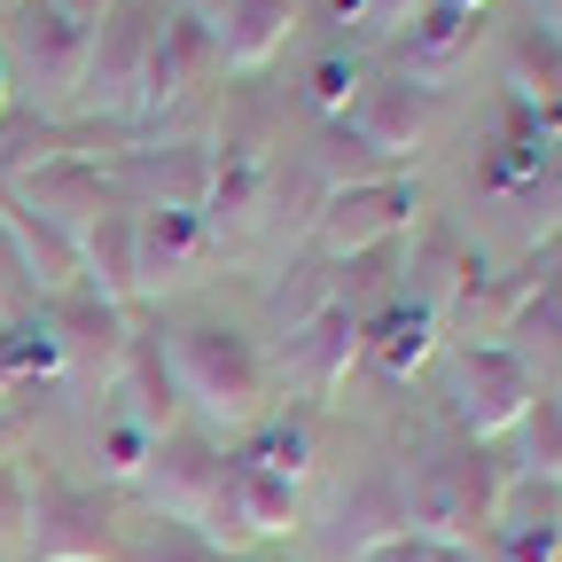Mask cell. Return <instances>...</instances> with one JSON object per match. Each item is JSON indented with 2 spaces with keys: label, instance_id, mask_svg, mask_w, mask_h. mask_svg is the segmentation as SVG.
Wrapping results in <instances>:
<instances>
[{
  "label": "cell",
  "instance_id": "obj_7",
  "mask_svg": "<svg viewBox=\"0 0 562 562\" xmlns=\"http://www.w3.org/2000/svg\"><path fill=\"white\" fill-rule=\"evenodd\" d=\"M24 203H40L47 220H94V211H102V180L87 165L47 157L40 172H24Z\"/></svg>",
  "mask_w": 562,
  "mask_h": 562
},
{
  "label": "cell",
  "instance_id": "obj_1",
  "mask_svg": "<svg viewBox=\"0 0 562 562\" xmlns=\"http://www.w3.org/2000/svg\"><path fill=\"white\" fill-rule=\"evenodd\" d=\"M180 368H188V383H195V398L211 414L243 422L258 406V360H250V344L227 336V328H188L180 336Z\"/></svg>",
  "mask_w": 562,
  "mask_h": 562
},
{
  "label": "cell",
  "instance_id": "obj_13",
  "mask_svg": "<svg viewBox=\"0 0 562 562\" xmlns=\"http://www.w3.org/2000/svg\"><path fill=\"white\" fill-rule=\"evenodd\" d=\"M94 266H110V273H102L110 290H125V281H133V227L110 220V211H102V235H94Z\"/></svg>",
  "mask_w": 562,
  "mask_h": 562
},
{
  "label": "cell",
  "instance_id": "obj_10",
  "mask_svg": "<svg viewBox=\"0 0 562 562\" xmlns=\"http://www.w3.org/2000/svg\"><path fill=\"white\" fill-rule=\"evenodd\" d=\"M290 9H297V0H227V55L258 63L281 32H290Z\"/></svg>",
  "mask_w": 562,
  "mask_h": 562
},
{
  "label": "cell",
  "instance_id": "obj_12",
  "mask_svg": "<svg viewBox=\"0 0 562 562\" xmlns=\"http://www.w3.org/2000/svg\"><path fill=\"white\" fill-rule=\"evenodd\" d=\"M360 562H476V554L453 547V539H430V531H406V539H391V547H375Z\"/></svg>",
  "mask_w": 562,
  "mask_h": 562
},
{
  "label": "cell",
  "instance_id": "obj_3",
  "mask_svg": "<svg viewBox=\"0 0 562 562\" xmlns=\"http://www.w3.org/2000/svg\"><path fill=\"white\" fill-rule=\"evenodd\" d=\"M391 539H406V501H398V484L391 476H360V492L344 501V516H336V562H360V554H375V547H391Z\"/></svg>",
  "mask_w": 562,
  "mask_h": 562
},
{
  "label": "cell",
  "instance_id": "obj_9",
  "mask_svg": "<svg viewBox=\"0 0 562 562\" xmlns=\"http://www.w3.org/2000/svg\"><path fill=\"white\" fill-rule=\"evenodd\" d=\"M149 47H157V40H149V24H140V9L110 16V24H102V40L87 47V55H94V63H87V70H94V87H102V94H125V79H133V63L149 55Z\"/></svg>",
  "mask_w": 562,
  "mask_h": 562
},
{
  "label": "cell",
  "instance_id": "obj_17",
  "mask_svg": "<svg viewBox=\"0 0 562 562\" xmlns=\"http://www.w3.org/2000/svg\"><path fill=\"white\" fill-rule=\"evenodd\" d=\"M9 446H16V430H9V422H0V469H9Z\"/></svg>",
  "mask_w": 562,
  "mask_h": 562
},
{
  "label": "cell",
  "instance_id": "obj_5",
  "mask_svg": "<svg viewBox=\"0 0 562 562\" xmlns=\"http://www.w3.org/2000/svg\"><path fill=\"white\" fill-rule=\"evenodd\" d=\"M40 554L47 562H102V524L79 492L40 484Z\"/></svg>",
  "mask_w": 562,
  "mask_h": 562
},
{
  "label": "cell",
  "instance_id": "obj_2",
  "mask_svg": "<svg viewBox=\"0 0 562 562\" xmlns=\"http://www.w3.org/2000/svg\"><path fill=\"white\" fill-rule=\"evenodd\" d=\"M9 47L24 55V70H32L40 94H63L70 79H79V63H87V24L70 16L63 0H24V16H16Z\"/></svg>",
  "mask_w": 562,
  "mask_h": 562
},
{
  "label": "cell",
  "instance_id": "obj_11",
  "mask_svg": "<svg viewBox=\"0 0 562 562\" xmlns=\"http://www.w3.org/2000/svg\"><path fill=\"white\" fill-rule=\"evenodd\" d=\"M250 469H266V476H281V484H290V476H305L313 469V438H305V422H273V430L258 438V453H243Z\"/></svg>",
  "mask_w": 562,
  "mask_h": 562
},
{
  "label": "cell",
  "instance_id": "obj_18",
  "mask_svg": "<svg viewBox=\"0 0 562 562\" xmlns=\"http://www.w3.org/2000/svg\"><path fill=\"white\" fill-rule=\"evenodd\" d=\"M375 9H383V16H406V0H375Z\"/></svg>",
  "mask_w": 562,
  "mask_h": 562
},
{
  "label": "cell",
  "instance_id": "obj_19",
  "mask_svg": "<svg viewBox=\"0 0 562 562\" xmlns=\"http://www.w3.org/2000/svg\"><path fill=\"white\" fill-rule=\"evenodd\" d=\"M0 102H9V55H0Z\"/></svg>",
  "mask_w": 562,
  "mask_h": 562
},
{
  "label": "cell",
  "instance_id": "obj_6",
  "mask_svg": "<svg viewBox=\"0 0 562 562\" xmlns=\"http://www.w3.org/2000/svg\"><path fill=\"white\" fill-rule=\"evenodd\" d=\"M461 414L476 422V430H501V422L524 414V375L501 360V351H461Z\"/></svg>",
  "mask_w": 562,
  "mask_h": 562
},
{
  "label": "cell",
  "instance_id": "obj_8",
  "mask_svg": "<svg viewBox=\"0 0 562 562\" xmlns=\"http://www.w3.org/2000/svg\"><path fill=\"white\" fill-rule=\"evenodd\" d=\"M398 211H406V188H344L328 203V243L336 250H360L368 235L398 227Z\"/></svg>",
  "mask_w": 562,
  "mask_h": 562
},
{
  "label": "cell",
  "instance_id": "obj_16",
  "mask_svg": "<svg viewBox=\"0 0 562 562\" xmlns=\"http://www.w3.org/2000/svg\"><path fill=\"white\" fill-rule=\"evenodd\" d=\"M24 524H32V492H24L16 469H0V547L24 539Z\"/></svg>",
  "mask_w": 562,
  "mask_h": 562
},
{
  "label": "cell",
  "instance_id": "obj_14",
  "mask_svg": "<svg viewBox=\"0 0 562 562\" xmlns=\"http://www.w3.org/2000/svg\"><path fill=\"white\" fill-rule=\"evenodd\" d=\"M140 562H227V554L211 547V539H195L188 524H165V539H157L149 554H140Z\"/></svg>",
  "mask_w": 562,
  "mask_h": 562
},
{
  "label": "cell",
  "instance_id": "obj_4",
  "mask_svg": "<svg viewBox=\"0 0 562 562\" xmlns=\"http://www.w3.org/2000/svg\"><path fill=\"white\" fill-rule=\"evenodd\" d=\"M220 476H227V461H211V453H195V446H165L157 469H149V492L165 501L172 524H203L211 501H220Z\"/></svg>",
  "mask_w": 562,
  "mask_h": 562
},
{
  "label": "cell",
  "instance_id": "obj_15",
  "mask_svg": "<svg viewBox=\"0 0 562 562\" xmlns=\"http://www.w3.org/2000/svg\"><path fill=\"white\" fill-rule=\"evenodd\" d=\"M461 40H469V24H461V0H446V9H438L430 24H414V47H422V55H453Z\"/></svg>",
  "mask_w": 562,
  "mask_h": 562
}]
</instances>
